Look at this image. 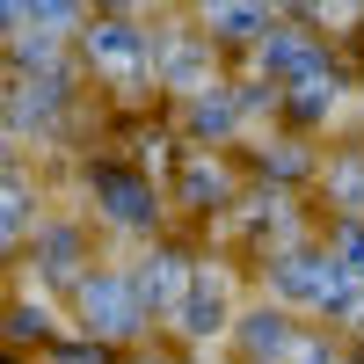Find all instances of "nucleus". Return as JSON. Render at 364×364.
I'll return each mask as SVG.
<instances>
[]
</instances>
